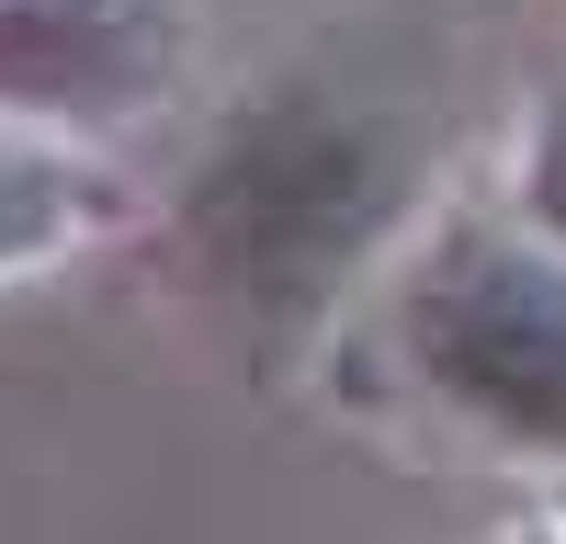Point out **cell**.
Wrapping results in <instances>:
<instances>
[{
  "mask_svg": "<svg viewBox=\"0 0 566 544\" xmlns=\"http://www.w3.org/2000/svg\"><path fill=\"white\" fill-rule=\"evenodd\" d=\"M408 181L419 148L374 103L283 80L205 136L193 181H181V239H193L205 284H227L239 306H306L408 216Z\"/></svg>",
  "mask_w": 566,
  "mask_h": 544,
  "instance_id": "6da1fadb",
  "label": "cell"
},
{
  "mask_svg": "<svg viewBox=\"0 0 566 544\" xmlns=\"http://www.w3.org/2000/svg\"><path fill=\"white\" fill-rule=\"evenodd\" d=\"M397 329L431 397H453L476 431L566 465V261L555 250H522L499 227H453L408 272Z\"/></svg>",
  "mask_w": 566,
  "mask_h": 544,
  "instance_id": "7a4b0ae2",
  "label": "cell"
},
{
  "mask_svg": "<svg viewBox=\"0 0 566 544\" xmlns=\"http://www.w3.org/2000/svg\"><path fill=\"white\" fill-rule=\"evenodd\" d=\"M170 69V0H0V114H125Z\"/></svg>",
  "mask_w": 566,
  "mask_h": 544,
  "instance_id": "3957f363",
  "label": "cell"
},
{
  "mask_svg": "<svg viewBox=\"0 0 566 544\" xmlns=\"http://www.w3.org/2000/svg\"><path fill=\"white\" fill-rule=\"evenodd\" d=\"M69 216H80V181L57 148H34V136H0V272H23L69 239Z\"/></svg>",
  "mask_w": 566,
  "mask_h": 544,
  "instance_id": "277c9868",
  "label": "cell"
},
{
  "mask_svg": "<svg viewBox=\"0 0 566 544\" xmlns=\"http://www.w3.org/2000/svg\"><path fill=\"white\" fill-rule=\"evenodd\" d=\"M522 205L533 227L566 250V91H544V114H533V148H522Z\"/></svg>",
  "mask_w": 566,
  "mask_h": 544,
  "instance_id": "5b68a950",
  "label": "cell"
}]
</instances>
